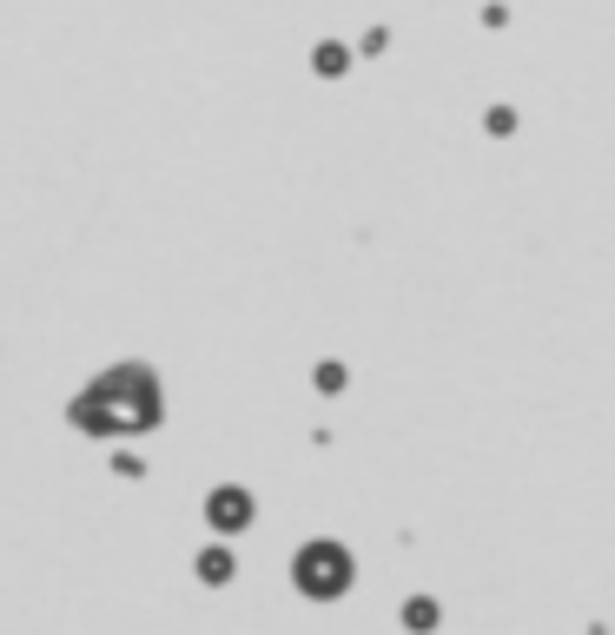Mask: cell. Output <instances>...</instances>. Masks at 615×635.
<instances>
[{
	"mask_svg": "<svg viewBox=\"0 0 615 635\" xmlns=\"http://www.w3.org/2000/svg\"><path fill=\"white\" fill-rule=\"evenodd\" d=\"M159 417H166V391L152 364H113L66 404V424L79 437H146L159 431Z\"/></svg>",
	"mask_w": 615,
	"mask_h": 635,
	"instance_id": "cell-1",
	"label": "cell"
},
{
	"mask_svg": "<svg viewBox=\"0 0 615 635\" xmlns=\"http://www.w3.org/2000/svg\"><path fill=\"white\" fill-rule=\"evenodd\" d=\"M351 583H358V563H351V550L331 543V537H311V543L291 557V590L311 596V603H338V596H351Z\"/></svg>",
	"mask_w": 615,
	"mask_h": 635,
	"instance_id": "cell-2",
	"label": "cell"
},
{
	"mask_svg": "<svg viewBox=\"0 0 615 635\" xmlns=\"http://www.w3.org/2000/svg\"><path fill=\"white\" fill-rule=\"evenodd\" d=\"M252 517H258V497H252L245 484H219V490L205 497V523H212V537H245Z\"/></svg>",
	"mask_w": 615,
	"mask_h": 635,
	"instance_id": "cell-3",
	"label": "cell"
},
{
	"mask_svg": "<svg viewBox=\"0 0 615 635\" xmlns=\"http://www.w3.org/2000/svg\"><path fill=\"white\" fill-rule=\"evenodd\" d=\"M192 570H199V583H205V590H225V583L238 576V563H232V550H225V543L199 550V563H192Z\"/></svg>",
	"mask_w": 615,
	"mask_h": 635,
	"instance_id": "cell-4",
	"label": "cell"
},
{
	"mask_svg": "<svg viewBox=\"0 0 615 635\" xmlns=\"http://www.w3.org/2000/svg\"><path fill=\"white\" fill-rule=\"evenodd\" d=\"M437 616H444V610H437L431 596H411V603H404V629L411 635H431L437 629Z\"/></svg>",
	"mask_w": 615,
	"mask_h": 635,
	"instance_id": "cell-5",
	"label": "cell"
},
{
	"mask_svg": "<svg viewBox=\"0 0 615 635\" xmlns=\"http://www.w3.org/2000/svg\"><path fill=\"white\" fill-rule=\"evenodd\" d=\"M318 391H325V398H338V391H344V364H338V358H325V364H318Z\"/></svg>",
	"mask_w": 615,
	"mask_h": 635,
	"instance_id": "cell-6",
	"label": "cell"
},
{
	"mask_svg": "<svg viewBox=\"0 0 615 635\" xmlns=\"http://www.w3.org/2000/svg\"><path fill=\"white\" fill-rule=\"evenodd\" d=\"M344 66V46H318V73H338Z\"/></svg>",
	"mask_w": 615,
	"mask_h": 635,
	"instance_id": "cell-7",
	"label": "cell"
},
{
	"mask_svg": "<svg viewBox=\"0 0 615 635\" xmlns=\"http://www.w3.org/2000/svg\"><path fill=\"white\" fill-rule=\"evenodd\" d=\"M113 470H119V477H132V484H139V477H146V464H139V457H126V451H119V457H113Z\"/></svg>",
	"mask_w": 615,
	"mask_h": 635,
	"instance_id": "cell-8",
	"label": "cell"
}]
</instances>
